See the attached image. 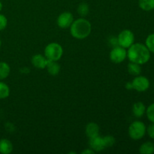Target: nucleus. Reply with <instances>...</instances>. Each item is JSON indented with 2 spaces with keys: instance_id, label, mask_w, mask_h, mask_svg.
Listing matches in <instances>:
<instances>
[{
  "instance_id": "obj_1",
  "label": "nucleus",
  "mask_w": 154,
  "mask_h": 154,
  "mask_svg": "<svg viewBox=\"0 0 154 154\" xmlns=\"http://www.w3.org/2000/svg\"><path fill=\"white\" fill-rule=\"evenodd\" d=\"M150 51L145 45L141 43L132 44L127 51L129 61L139 65L147 63L150 59Z\"/></svg>"
},
{
  "instance_id": "obj_2",
  "label": "nucleus",
  "mask_w": 154,
  "mask_h": 154,
  "mask_svg": "<svg viewBox=\"0 0 154 154\" xmlns=\"http://www.w3.org/2000/svg\"><path fill=\"white\" fill-rule=\"evenodd\" d=\"M92 26L85 18H79L74 20L70 26L71 35L77 39H84L91 33Z\"/></svg>"
},
{
  "instance_id": "obj_3",
  "label": "nucleus",
  "mask_w": 154,
  "mask_h": 154,
  "mask_svg": "<svg viewBox=\"0 0 154 154\" xmlns=\"http://www.w3.org/2000/svg\"><path fill=\"white\" fill-rule=\"evenodd\" d=\"M147 132V128L143 122L136 120L131 123L128 129L129 137L133 140H140L143 138Z\"/></svg>"
},
{
  "instance_id": "obj_4",
  "label": "nucleus",
  "mask_w": 154,
  "mask_h": 154,
  "mask_svg": "<svg viewBox=\"0 0 154 154\" xmlns=\"http://www.w3.org/2000/svg\"><path fill=\"white\" fill-rule=\"evenodd\" d=\"M63 54V49L61 45L56 42L50 43L45 48V56L48 60L58 61Z\"/></svg>"
},
{
  "instance_id": "obj_5",
  "label": "nucleus",
  "mask_w": 154,
  "mask_h": 154,
  "mask_svg": "<svg viewBox=\"0 0 154 154\" xmlns=\"http://www.w3.org/2000/svg\"><path fill=\"white\" fill-rule=\"evenodd\" d=\"M117 42L120 46L124 48H129L135 42L134 33L129 29H124L119 34Z\"/></svg>"
},
{
  "instance_id": "obj_6",
  "label": "nucleus",
  "mask_w": 154,
  "mask_h": 154,
  "mask_svg": "<svg viewBox=\"0 0 154 154\" xmlns=\"http://www.w3.org/2000/svg\"><path fill=\"white\" fill-rule=\"evenodd\" d=\"M126 57H127V51H126V48L119 45L114 47L110 53V60L116 64L123 63Z\"/></svg>"
},
{
  "instance_id": "obj_7",
  "label": "nucleus",
  "mask_w": 154,
  "mask_h": 154,
  "mask_svg": "<svg viewBox=\"0 0 154 154\" xmlns=\"http://www.w3.org/2000/svg\"><path fill=\"white\" fill-rule=\"evenodd\" d=\"M132 84L133 90L140 93L145 92L150 87V81L148 78L144 76H141V75L135 76V78L132 80Z\"/></svg>"
},
{
  "instance_id": "obj_8",
  "label": "nucleus",
  "mask_w": 154,
  "mask_h": 154,
  "mask_svg": "<svg viewBox=\"0 0 154 154\" xmlns=\"http://www.w3.org/2000/svg\"><path fill=\"white\" fill-rule=\"evenodd\" d=\"M74 21L73 15L70 12H63L57 18V25L61 29H67L71 26Z\"/></svg>"
},
{
  "instance_id": "obj_9",
  "label": "nucleus",
  "mask_w": 154,
  "mask_h": 154,
  "mask_svg": "<svg viewBox=\"0 0 154 154\" xmlns=\"http://www.w3.org/2000/svg\"><path fill=\"white\" fill-rule=\"evenodd\" d=\"M90 146L92 150H93L94 151L99 152L103 150L105 148L103 137L98 135L94 138H90Z\"/></svg>"
},
{
  "instance_id": "obj_10",
  "label": "nucleus",
  "mask_w": 154,
  "mask_h": 154,
  "mask_svg": "<svg viewBox=\"0 0 154 154\" xmlns=\"http://www.w3.org/2000/svg\"><path fill=\"white\" fill-rule=\"evenodd\" d=\"M49 60L42 54H36L32 58V63L35 68L39 69H44L47 67Z\"/></svg>"
},
{
  "instance_id": "obj_11",
  "label": "nucleus",
  "mask_w": 154,
  "mask_h": 154,
  "mask_svg": "<svg viewBox=\"0 0 154 154\" xmlns=\"http://www.w3.org/2000/svg\"><path fill=\"white\" fill-rule=\"evenodd\" d=\"M86 135L89 138H94L99 135V126L96 123H90L87 125L85 129Z\"/></svg>"
},
{
  "instance_id": "obj_12",
  "label": "nucleus",
  "mask_w": 154,
  "mask_h": 154,
  "mask_svg": "<svg viewBox=\"0 0 154 154\" xmlns=\"http://www.w3.org/2000/svg\"><path fill=\"white\" fill-rule=\"evenodd\" d=\"M13 150V144L10 140L2 138L0 140V153L9 154Z\"/></svg>"
},
{
  "instance_id": "obj_13",
  "label": "nucleus",
  "mask_w": 154,
  "mask_h": 154,
  "mask_svg": "<svg viewBox=\"0 0 154 154\" xmlns=\"http://www.w3.org/2000/svg\"><path fill=\"white\" fill-rule=\"evenodd\" d=\"M146 112V107L144 104L141 102H135L132 106V113H133L134 116L135 117H143L144 114Z\"/></svg>"
},
{
  "instance_id": "obj_14",
  "label": "nucleus",
  "mask_w": 154,
  "mask_h": 154,
  "mask_svg": "<svg viewBox=\"0 0 154 154\" xmlns=\"http://www.w3.org/2000/svg\"><path fill=\"white\" fill-rule=\"evenodd\" d=\"M46 68L48 73L52 75V76H56L60 72V66L58 64L57 61H51V60H49Z\"/></svg>"
},
{
  "instance_id": "obj_15",
  "label": "nucleus",
  "mask_w": 154,
  "mask_h": 154,
  "mask_svg": "<svg viewBox=\"0 0 154 154\" xmlns=\"http://www.w3.org/2000/svg\"><path fill=\"white\" fill-rule=\"evenodd\" d=\"M139 153L141 154H152L154 153V144L151 141L143 143L139 147Z\"/></svg>"
},
{
  "instance_id": "obj_16",
  "label": "nucleus",
  "mask_w": 154,
  "mask_h": 154,
  "mask_svg": "<svg viewBox=\"0 0 154 154\" xmlns=\"http://www.w3.org/2000/svg\"><path fill=\"white\" fill-rule=\"evenodd\" d=\"M11 68L5 62H0V81L6 79L9 76Z\"/></svg>"
},
{
  "instance_id": "obj_17",
  "label": "nucleus",
  "mask_w": 154,
  "mask_h": 154,
  "mask_svg": "<svg viewBox=\"0 0 154 154\" xmlns=\"http://www.w3.org/2000/svg\"><path fill=\"white\" fill-rule=\"evenodd\" d=\"M138 5L144 11L154 10V0H138Z\"/></svg>"
},
{
  "instance_id": "obj_18",
  "label": "nucleus",
  "mask_w": 154,
  "mask_h": 154,
  "mask_svg": "<svg viewBox=\"0 0 154 154\" xmlns=\"http://www.w3.org/2000/svg\"><path fill=\"white\" fill-rule=\"evenodd\" d=\"M127 69L128 72H129L131 75H133V76H138V75H141V65L132 63V62H130V63H129V65H128L127 66Z\"/></svg>"
},
{
  "instance_id": "obj_19",
  "label": "nucleus",
  "mask_w": 154,
  "mask_h": 154,
  "mask_svg": "<svg viewBox=\"0 0 154 154\" xmlns=\"http://www.w3.org/2000/svg\"><path fill=\"white\" fill-rule=\"evenodd\" d=\"M10 95V88L5 83L0 81V99H5Z\"/></svg>"
},
{
  "instance_id": "obj_20",
  "label": "nucleus",
  "mask_w": 154,
  "mask_h": 154,
  "mask_svg": "<svg viewBox=\"0 0 154 154\" xmlns=\"http://www.w3.org/2000/svg\"><path fill=\"white\" fill-rule=\"evenodd\" d=\"M89 5L85 2H82L78 5V13L81 15V17L87 16L89 13Z\"/></svg>"
},
{
  "instance_id": "obj_21",
  "label": "nucleus",
  "mask_w": 154,
  "mask_h": 154,
  "mask_svg": "<svg viewBox=\"0 0 154 154\" xmlns=\"http://www.w3.org/2000/svg\"><path fill=\"white\" fill-rule=\"evenodd\" d=\"M145 45L147 47L150 53L154 54V33L149 35L145 41Z\"/></svg>"
},
{
  "instance_id": "obj_22",
  "label": "nucleus",
  "mask_w": 154,
  "mask_h": 154,
  "mask_svg": "<svg viewBox=\"0 0 154 154\" xmlns=\"http://www.w3.org/2000/svg\"><path fill=\"white\" fill-rule=\"evenodd\" d=\"M145 113L147 114V117L148 118V120L151 123H154V103L150 105L147 107V108H146Z\"/></svg>"
},
{
  "instance_id": "obj_23",
  "label": "nucleus",
  "mask_w": 154,
  "mask_h": 154,
  "mask_svg": "<svg viewBox=\"0 0 154 154\" xmlns=\"http://www.w3.org/2000/svg\"><path fill=\"white\" fill-rule=\"evenodd\" d=\"M104 144H105V148L111 147L115 144V138L112 135H107V136L103 137Z\"/></svg>"
},
{
  "instance_id": "obj_24",
  "label": "nucleus",
  "mask_w": 154,
  "mask_h": 154,
  "mask_svg": "<svg viewBox=\"0 0 154 154\" xmlns=\"http://www.w3.org/2000/svg\"><path fill=\"white\" fill-rule=\"evenodd\" d=\"M8 19L4 14H0V31H2L7 27Z\"/></svg>"
},
{
  "instance_id": "obj_25",
  "label": "nucleus",
  "mask_w": 154,
  "mask_h": 154,
  "mask_svg": "<svg viewBox=\"0 0 154 154\" xmlns=\"http://www.w3.org/2000/svg\"><path fill=\"white\" fill-rule=\"evenodd\" d=\"M147 132L150 138L154 139V123H152L151 124L149 125L148 127L147 128Z\"/></svg>"
},
{
  "instance_id": "obj_26",
  "label": "nucleus",
  "mask_w": 154,
  "mask_h": 154,
  "mask_svg": "<svg viewBox=\"0 0 154 154\" xmlns=\"http://www.w3.org/2000/svg\"><path fill=\"white\" fill-rule=\"evenodd\" d=\"M126 88L127 89V90H133V87H132V82H127V83H126Z\"/></svg>"
},
{
  "instance_id": "obj_27",
  "label": "nucleus",
  "mask_w": 154,
  "mask_h": 154,
  "mask_svg": "<svg viewBox=\"0 0 154 154\" xmlns=\"http://www.w3.org/2000/svg\"><path fill=\"white\" fill-rule=\"evenodd\" d=\"M95 151L93 150H92L91 148L90 149H87V150H84V151H82V153H84V154H87V153H94Z\"/></svg>"
},
{
  "instance_id": "obj_28",
  "label": "nucleus",
  "mask_w": 154,
  "mask_h": 154,
  "mask_svg": "<svg viewBox=\"0 0 154 154\" xmlns=\"http://www.w3.org/2000/svg\"><path fill=\"white\" fill-rule=\"evenodd\" d=\"M2 7H3V5H2V2L0 1V11H2Z\"/></svg>"
},
{
  "instance_id": "obj_29",
  "label": "nucleus",
  "mask_w": 154,
  "mask_h": 154,
  "mask_svg": "<svg viewBox=\"0 0 154 154\" xmlns=\"http://www.w3.org/2000/svg\"><path fill=\"white\" fill-rule=\"evenodd\" d=\"M1 46H2V41L1 39H0V48H1Z\"/></svg>"
}]
</instances>
